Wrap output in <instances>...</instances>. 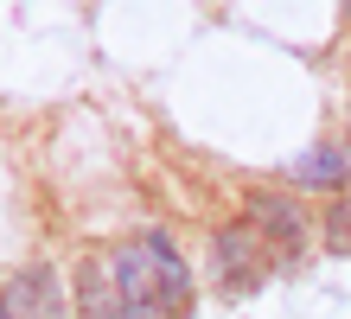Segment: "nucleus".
Returning <instances> with one entry per match:
<instances>
[{
	"mask_svg": "<svg viewBox=\"0 0 351 319\" xmlns=\"http://www.w3.org/2000/svg\"><path fill=\"white\" fill-rule=\"evenodd\" d=\"M109 274H115V294H121V319H179L173 294H167V274H160V262L147 255L141 237L115 249Z\"/></svg>",
	"mask_w": 351,
	"mask_h": 319,
	"instance_id": "obj_1",
	"label": "nucleus"
},
{
	"mask_svg": "<svg viewBox=\"0 0 351 319\" xmlns=\"http://www.w3.org/2000/svg\"><path fill=\"white\" fill-rule=\"evenodd\" d=\"M268 281V243L262 230L243 217V224H223L217 230V287L223 294H250Z\"/></svg>",
	"mask_w": 351,
	"mask_h": 319,
	"instance_id": "obj_2",
	"label": "nucleus"
},
{
	"mask_svg": "<svg viewBox=\"0 0 351 319\" xmlns=\"http://www.w3.org/2000/svg\"><path fill=\"white\" fill-rule=\"evenodd\" d=\"M0 307L13 319H64V300H58V274L51 268H19L7 294H0Z\"/></svg>",
	"mask_w": 351,
	"mask_h": 319,
	"instance_id": "obj_3",
	"label": "nucleus"
},
{
	"mask_svg": "<svg viewBox=\"0 0 351 319\" xmlns=\"http://www.w3.org/2000/svg\"><path fill=\"white\" fill-rule=\"evenodd\" d=\"M250 224L275 243V255H300V243H306L300 211L287 204V198H268V191H256V198H250Z\"/></svg>",
	"mask_w": 351,
	"mask_h": 319,
	"instance_id": "obj_4",
	"label": "nucleus"
},
{
	"mask_svg": "<svg viewBox=\"0 0 351 319\" xmlns=\"http://www.w3.org/2000/svg\"><path fill=\"white\" fill-rule=\"evenodd\" d=\"M77 319H121V294H115V274L96 262L77 268Z\"/></svg>",
	"mask_w": 351,
	"mask_h": 319,
	"instance_id": "obj_5",
	"label": "nucleus"
},
{
	"mask_svg": "<svg viewBox=\"0 0 351 319\" xmlns=\"http://www.w3.org/2000/svg\"><path fill=\"white\" fill-rule=\"evenodd\" d=\"M351 173V154H339V147H313L306 160H294V185H345Z\"/></svg>",
	"mask_w": 351,
	"mask_h": 319,
	"instance_id": "obj_6",
	"label": "nucleus"
},
{
	"mask_svg": "<svg viewBox=\"0 0 351 319\" xmlns=\"http://www.w3.org/2000/svg\"><path fill=\"white\" fill-rule=\"evenodd\" d=\"M0 319H13V313H7V307H0Z\"/></svg>",
	"mask_w": 351,
	"mask_h": 319,
	"instance_id": "obj_7",
	"label": "nucleus"
}]
</instances>
